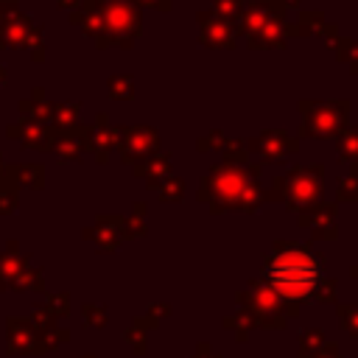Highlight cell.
Listing matches in <instances>:
<instances>
[{
  "label": "cell",
  "instance_id": "cell-1",
  "mask_svg": "<svg viewBox=\"0 0 358 358\" xmlns=\"http://www.w3.org/2000/svg\"><path fill=\"white\" fill-rule=\"evenodd\" d=\"M266 280L274 291L291 299L308 296L322 280V263L302 249H282L266 263Z\"/></svg>",
  "mask_w": 358,
  "mask_h": 358
},
{
  "label": "cell",
  "instance_id": "cell-2",
  "mask_svg": "<svg viewBox=\"0 0 358 358\" xmlns=\"http://www.w3.org/2000/svg\"><path fill=\"white\" fill-rule=\"evenodd\" d=\"M347 103L338 101V103H319L316 112L308 115V131H313L316 137H330L333 131H338L347 120Z\"/></svg>",
  "mask_w": 358,
  "mask_h": 358
}]
</instances>
